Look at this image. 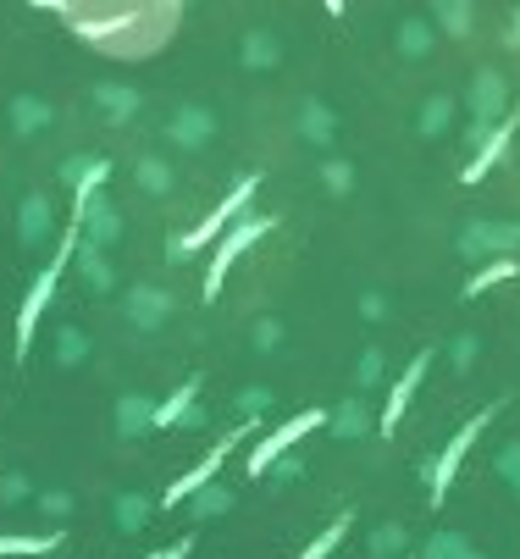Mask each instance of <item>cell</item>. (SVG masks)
I'll return each instance as SVG.
<instances>
[{"instance_id":"1","label":"cell","mask_w":520,"mask_h":559,"mask_svg":"<svg viewBox=\"0 0 520 559\" xmlns=\"http://www.w3.org/2000/svg\"><path fill=\"white\" fill-rule=\"evenodd\" d=\"M67 250H72V238L61 244V255L39 272V283L28 288V299H23V310H17V360L34 349V327H39V316H45V305H50V294H56V277H61V261H67Z\"/></svg>"},{"instance_id":"2","label":"cell","mask_w":520,"mask_h":559,"mask_svg":"<svg viewBox=\"0 0 520 559\" xmlns=\"http://www.w3.org/2000/svg\"><path fill=\"white\" fill-rule=\"evenodd\" d=\"M260 233H272V216H249L238 233H227V238H222V250L211 255V266H205V299H216V288H222L227 266H233L238 255L249 250V238H260Z\"/></svg>"},{"instance_id":"3","label":"cell","mask_w":520,"mask_h":559,"mask_svg":"<svg viewBox=\"0 0 520 559\" xmlns=\"http://www.w3.org/2000/svg\"><path fill=\"white\" fill-rule=\"evenodd\" d=\"M316 427H321V410H305V416L283 421V427H277L266 443H255V454H249V471L260 476V471H266V465H277V454H288L299 438H305V432H316Z\"/></svg>"},{"instance_id":"4","label":"cell","mask_w":520,"mask_h":559,"mask_svg":"<svg viewBox=\"0 0 520 559\" xmlns=\"http://www.w3.org/2000/svg\"><path fill=\"white\" fill-rule=\"evenodd\" d=\"M487 416H493V410H482V416H476V421H465V427H460V438H454V443H449V449H443V460H438V465H432V504H443V493H449V482H454V471H460L465 449H471V443H476V438H482Z\"/></svg>"},{"instance_id":"5","label":"cell","mask_w":520,"mask_h":559,"mask_svg":"<svg viewBox=\"0 0 520 559\" xmlns=\"http://www.w3.org/2000/svg\"><path fill=\"white\" fill-rule=\"evenodd\" d=\"M255 183H260V178H244V183H238V189H233V194H227V200H222V205H216V211H211V216H205V222H200V227H194V233H189V238H183L178 250H200L205 238H216V233H222V227H227V216H233V211H244V205H249V194H255Z\"/></svg>"},{"instance_id":"6","label":"cell","mask_w":520,"mask_h":559,"mask_svg":"<svg viewBox=\"0 0 520 559\" xmlns=\"http://www.w3.org/2000/svg\"><path fill=\"white\" fill-rule=\"evenodd\" d=\"M233 443H238V432H233V438H222V443H216V449L205 454V460L194 465L189 476H178V488H166V504H183V499H194V493H200V488H205V482H211L216 471H222V460H227V449H233Z\"/></svg>"},{"instance_id":"7","label":"cell","mask_w":520,"mask_h":559,"mask_svg":"<svg viewBox=\"0 0 520 559\" xmlns=\"http://www.w3.org/2000/svg\"><path fill=\"white\" fill-rule=\"evenodd\" d=\"M426 366H432V349H426V355H415V360H410V371H404V377H399V388L388 393V410H382V427H393V421L404 416V405H410V393L421 388Z\"/></svg>"},{"instance_id":"8","label":"cell","mask_w":520,"mask_h":559,"mask_svg":"<svg viewBox=\"0 0 520 559\" xmlns=\"http://www.w3.org/2000/svg\"><path fill=\"white\" fill-rule=\"evenodd\" d=\"M45 233H50V205L39 200V194H28V200H23V244L34 250Z\"/></svg>"},{"instance_id":"9","label":"cell","mask_w":520,"mask_h":559,"mask_svg":"<svg viewBox=\"0 0 520 559\" xmlns=\"http://www.w3.org/2000/svg\"><path fill=\"white\" fill-rule=\"evenodd\" d=\"M61 548V532H39V537H0V554H50Z\"/></svg>"},{"instance_id":"10","label":"cell","mask_w":520,"mask_h":559,"mask_svg":"<svg viewBox=\"0 0 520 559\" xmlns=\"http://www.w3.org/2000/svg\"><path fill=\"white\" fill-rule=\"evenodd\" d=\"M343 532H349V515H343V521H332L327 532H321V537H316V543H310V548H305V554H299V559H327L332 548L343 543Z\"/></svg>"},{"instance_id":"11","label":"cell","mask_w":520,"mask_h":559,"mask_svg":"<svg viewBox=\"0 0 520 559\" xmlns=\"http://www.w3.org/2000/svg\"><path fill=\"white\" fill-rule=\"evenodd\" d=\"M504 139H509V128H498V133H493V144H487V150H482V155H476V161H471V172H465V178H471V183L482 178V172L493 167V155L504 150Z\"/></svg>"},{"instance_id":"12","label":"cell","mask_w":520,"mask_h":559,"mask_svg":"<svg viewBox=\"0 0 520 559\" xmlns=\"http://www.w3.org/2000/svg\"><path fill=\"white\" fill-rule=\"evenodd\" d=\"M504 277H515V261H498V266H487L482 277H471V288H465V294H482V288L504 283Z\"/></svg>"},{"instance_id":"13","label":"cell","mask_w":520,"mask_h":559,"mask_svg":"<svg viewBox=\"0 0 520 559\" xmlns=\"http://www.w3.org/2000/svg\"><path fill=\"white\" fill-rule=\"evenodd\" d=\"M12 117H17V128H23V133H34L39 122H45V106H34V100H17Z\"/></svg>"},{"instance_id":"14","label":"cell","mask_w":520,"mask_h":559,"mask_svg":"<svg viewBox=\"0 0 520 559\" xmlns=\"http://www.w3.org/2000/svg\"><path fill=\"white\" fill-rule=\"evenodd\" d=\"M194 393H200V377H189V382H183V393H178V399H172V405H166V410H155V421H161V427H166V421H172V416H178V410H183V399H194Z\"/></svg>"},{"instance_id":"15","label":"cell","mask_w":520,"mask_h":559,"mask_svg":"<svg viewBox=\"0 0 520 559\" xmlns=\"http://www.w3.org/2000/svg\"><path fill=\"white\" fill-rule=\"evenodd\" d=\"M0 499H6V504H23L28 499V476H6V482H0Z\"/></svg>"},{"instance_id":"16","label":"cell","mask_w":520,"mask_h":559,"mask_svg":"<svg viewBox=\"0 0 520 559\" xmlns=\"http://www.w3.org/2000/svg\"><path fill=\"white\" fill-rule=\"evenodd\" d=\"M61 360H67V366H78V360H83V338L78 333H61Z\"/></svg>"},{"instance_id":"17","label":"cell","mask_w":520,"mask_h":559,"mask_svg":"<svg viewBox=\"0 0 520 559\" xmlns=\"http://www.w3.org/2000/svg\"><path fill=\"white\" fill-rule=\"evenodd\" d=\"M183 554H189V537H183V543H172V548H155L150 559H183Z\"/></svg>"}]
</instances>
